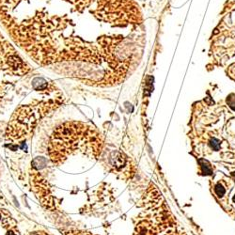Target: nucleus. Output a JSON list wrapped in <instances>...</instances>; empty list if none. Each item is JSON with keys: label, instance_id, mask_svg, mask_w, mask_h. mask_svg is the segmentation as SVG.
<instances>
[{"label": "nucleus", "instance_id": "4", "mask_svg": "<svg viewBox=\"0 0 235 235\" xmlns=\"http://www.w3.org/2000/svg\"><path fill=\"white\" fill-rule=\"evenodd\" d=\"M215 192H216V194H217L219 197H222V196L225 194V189L222 187L221 184H217V185L215 186Z\"/></svg>", "mask_w": 235, "mask_h": 235}, {"label": "nucleus", "instance_id": "2", "mask_svg": "<svg viewBox=\"0 0 235 235\" xmlns=\"http://www.w3.org/2000/svg\"><path fill=\"white\" fill-rule=\"evenodd\" d=\"M199 163H200V165H201V169H202L203 174H206V175L212 174V167H211V165L208 164L207 161H205V160H199Z\"/></svg>", "mask_w": 235, "mask_h": 235}, {"label": "nucleus", "instance_id": "1", "mask_svg": "<svg viewBox=\"0 0 235 235\" xmlns=\"http://www.w3.org/2000/svg\"><path fill=\"white\" fill-rule=\"evenodd\" d=\"M101 147L100 135L93 127L80 122H67L53 133L49 153L53 163L59 165L76 150H82L83 152L86 151L87 154L97 156Z\"/></svg>", "mask_w": 235, "mask_h": 235}, {"label": "nucleus", "instance_id": "3", "mask_svg": "<svg viewBox=\"0 0 235 235\" xmlns=\"http://www.w3.org/2000/svg\"><path fill=\"white\" fill-rule=\"evenodd\" d=\"M211 146H212V148L215 151H218L219 147H220V141L218 139H216V138H213L211 140Z\"/></svg>", "mask_w": 235, "mask_h": 235}, {"label": "nucleus", "instance_id": "6", "mask_svg": "<svg viewBox=\"0 0 235 235\" xmlns=\"http://www.w3.org/2000/svg\"><path fill=\"white\" fill-rule=\"evenodd\" d=\"M7 235H15V234H14L13 232H9V233H8Z\"/></svg>", "mask_w": 235, "mask_h": 235}, {"label": "nucleus", "instance_id": "5", "mask_svg": "<svg viewBox=\"0 0 235 235\" xmlns=\"http://www.w3.org/2000/svg\"><path fill=\"white\" fill-rule=\"evenodd\" d=\"M228 106H230V108L235 111V97L231 98V96H229V98L228 100Z\"/></svg>", "mask_w": 235, "mask_h": 235}, {"label": "nucleus", "instance_id": "7", "mask_svg": "<svg viewBox=\"0 0 235 235\" xmlns=\"http://www.w3.org/2000/svg\"><path fill=\"white\" fill-rule=\"evenodd\" d=\"M233 200H234V201H235V197H234V198H233Z\"/></svg>", "mask_w": 235, "mask_h": 235}]
</instances>
